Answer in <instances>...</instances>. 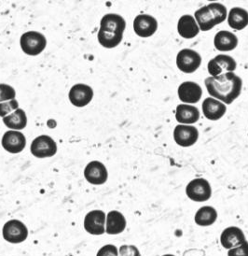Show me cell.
I'll return each mask as SVG.
<instances>
[{
    "label": "cell",
    "instance_id": "6da1fadb",
    "mask_svg": "<svg viewBox=\"0 0 248 256\" xmlns=\"http://www.w3.org/2000/svg\"><path fill=\"white\" fill-rule=\"evenodd\" d=\"M208 94L216 100L232 104L241 94V78L234 72H225L217 77H209L205 80Z\"/></svg>",
    "mask_w": 248,
    "mask_h": 256
},
{
    "label": "cell",
    "instance_id": "7a4b0ae2",
    "mask_svg": "<svg viewBox=\"0 0 248 256\" xmlns=\"http://www.w3.org/2000/svg\"><path fill=\"white\" fill-rule=\"evenodd\" d=\"M20 44L21 50L25 54L35 56L40 54L46 48L47 40L39 32L29 31L21 35Z\"/></svg>",
    "mask_w": 248,
    "mask_h": 256
},
{
    "label": "cell",
    "instance_id": "3957f363",
    "mask_svg": "<svg viewBox=\"0 0 248 256\" xmlns=\"http://www.w3.org/2000/svg\"><path fill=\"white\" fill-rule=\"evenodd\" d=\"M188 198L195 202H206L212 196V189L209 182L204 178H194L186 187Z\"/></svg>",
    "mask_w": 248,
    "mask_h": 256
},
{
    "label": "cell",
    "instance_id": "277c9868",
    "mask_svg": "<svg viewBox=\"0 0 248 256\" xmlns=\"http://www.w3.org/2000/svg\"><path fill=\"white\" fill-rule=\"evenodd\" d=\"M2 234L6 242L18 244L26 240L28 236V229L21 220H10L4 224Z\"/></svg>",
    "mask_w": 248,
    "mask_h": 256
},
{
    "label": "cell",
    "instance_id": "5b68a950",
    "mask_svg": "<svg viewBox=\"0 0 248 256\" xmlns=\"http://www.w3.org/2000/svg\"><path fill=\"white\" fill-rule=\"evenodd\" d=\"M30 150L36 158L51 157L56 154L57 144L49 136H39L33 140Z\"/></svg>",
    "mask_w": 248,
    "mask_h": 256
},
{
    "label": "cell",
    "instance_id": "8992f818",
    "mask_svg": "<svg viewBox=\"0 0 248 256\" xmlns=\"http://www.w3.org/2000/svg\"><path fill=\"white\" fill-rule=\"evenodd\" d=\"M202 64V57L197 52L191 49L181 50L177 56V68L184 73L196 72Z\"/></svg>",
    "mask_w": 248,
    "mask_h": 256
},
{
    "label": "cell",
    "instance_id": "52a82bcc",
    "mask_svg": "<svg viewBox=\"0 0 248 256\" xmlns=\"http://www.w3.org/2000/svg\"><path fill=\"white\" fill-rule=\"evenodd\" d=\"M106 214L103 210H92L86 214L84 228L91 235H103L106 232Z\"/></svg>",
    "mask_w": 248,
    "mask_h": 256
},
{
    "label": "cell",
    "instance_id": "ba28073f",
    "mask_svg": "<svg viewBox=\"0 0 248 256\" xmlns=\"http://www.w3.org/2000/svg\"><path fill=\"white\" fill-rule=\"evenodd\" d=\"M198 129L192 126L179 124L174 130V140L181 147H191L197 142Z\"/></svg>",
    "mask_w": 248,
    "mask_h": 256
},
{
    "label": "cell",
    "instance_id": "9c48e42d",
    "mask_svg": "<svg viewBox=\"0 0 248 256\" xmlns=\"http://www.w3.org/2000/svg\"><path fill=\"white\" fill-rule=\"evenodd\" d=\"M1 144L9 154H20L25 148L26 138L21 132L9 130L3 136Z\"/></svg>",
    "mask_w": 248,
    "mask_h": 256
},
{
    "label": "cell",
    "instance_id": "30bf717a",
    "mask_svg": "<svg viewBox=\"0 0 248 256\" xmlns=\"http://www.w3.org/2000/svg\"><path fill=\"white\" fill-rule=\"evenodd\" d=\"M84 177L91 184L102 185L106 184L108 178V172L105 164L99 161H92L86 166Z\"/></svg>",
    "mask_w": 248,
    "mask_h": 256
},
{
    "label": "cell",
    "instance_id": "8fae6325",
    "mask_svg": "<svg viewBox=\"0 0 248 256\" xmlns=\"http://www.w3.org/2000/svg\"><path fill=\"white\" fill-rule=\"evenodd\" d=\"M68 98L72 105H74L75 107H85L92 101L93 90L92 87L87 84H78L71 88Z\"/></svg>",
    "mask_w": 248,
    "mask_h": 256
},
{
    "label": "cell",
    "instance_id": "7c38bea8",
    "mask_svg": "<svg viewBox=\"0 0 248 256\" xmlns=\"http://www.w3.org/2000/svg\"><path fill=\"white\" fill-rule=\"evenodd\" d=\"M236 61L233 57L220 54L209 61L207 68L212 77H217L222 74V72H234L236 70Z\"/></svg>",
    "mask_w": 248,
    "mask_h": 256
},
{
    "label": "cell",
    "instance_id": "4fadbf2b",
    "mask_svg": "<svg viewBox=\"0 0 248 256\" xmlns=\"http://www.w3.org/2000/svg\"><path fill=\"white\" fill-rule=\"evenodd\" d=\"M246 242L247 238L243 230L237 226L225 228L220 235V243L224 249H234Z\"/></svg>",
    "mask_w": 248,
    "mask_h": 256
},
{
    "label": "cell",
    "instance_id": "5bb4252c",
    "mask_svg": "<svg viewBox=\"0 0 248 256\" xmlns=\"http://www.w3.org/2000/svg\"><path fill=\"white\" fill-rule=\"evenodd\" d=\"M158 29V22L152 16L140 14L135 17L134 21V30L137 36L149 38L155 34Z\"/></svg>",
    "mask_w": 248,
    "mask_h": 256
},
{
    "label": "cell",
    "instance_id": "9a60e30c",
    "mask_svg": "<svg viewBox=\"0 0 248 256\" xmlns=\"http://www.w3.org/2000/svg\"><path fill=\"white\" fill-rule=\"evenodd\" d=\"M125 28H126V22L123 19V17L115 14H108L105 15L100 22L99 30L106 33L123 35Z\"/></svg>",
    "mask_w": 248,
    "mask_h": 256
},
{
    "label": "cell",
    "instance_id": "2e32d148",
    "mask_svg": "<svg viewBox=\"0 0 248 256\" xmlns=\"http://www.w3.org/2000/svg\"><path fill=\"white\" fill-rule=\"evenodd\" d=\"M179 100L184 103L194 104L201 100L203 90L201 86L193 82H185L178 87Z\"/></svg>",
    "mask_w": 248,
    "mask_h": 256
},
{
    "label": "cell",
    "instance_id": "e0dca14e",
    "mask_svg": "<svg viewBox=\"0 0 248 256\" xmlns=\"http://www.w3.org/2000/svg\"><path fill=\"white\" fill-rule=\"evenodd\" d=\"M127 226V222L124 215L118 212L112 210L106 215V233L108 235L121 234Z\"/></svg>",
    "mask_w": 248,
    "mask_h": 256
},
{
    "label": "cell",
    "instance_id": "ac0fdd59",
    "mask_svg": "<svg viewBox=\"0 0 248 256\" xmlns=\"http://www.w3.org/2000/svg\"><path fill=\"white\" fill-rule=\"evenodd\" d=\"M203 112L206 118L211 121H218L226 114L225 104L212 98H207L203 103Z\"/></svg>",
    "mask_w": 248,
    "mask_h": 256
},
{
    "label": "cell",
    "instance_id": "d6986e66",
    "mask_svg": "<svg viewBox=\"0 0 248 256\" xmlns=\"http://www.w3.org/2000/svg\"><path fill=\"white\" fill-rule=\"evenodd\" d=\"M177 31L184 38H193L200 32L197 22L192 15H183L177 24Z\"/></svg>",
    "mask_w": 248,
    "mask_h": 256
},
{
    "label": "cell",
    "instance_id": "ffe728a7",
    "mask_svg": "<svg viewBox=\"0 0 248 256\" xmlns=\"http://www.w3.org/2000/svg\"><path fill=\"white\" fill-rule=\"evenodd\" d=\"M215 47L220 52L233 50L238 45V38L234 33L229 31H220L214 38Z\"/></svg>",
    "mask_w": 248,
    "mask_h": 256
},
{
    "label": "cell",
    "instance_id": "44dd1931",
    "mask_svg": "<svg viewBox=\"0 0 248 256\" xmlns=\"http://www.w3.org/2000/svg\"><path fill=\"white\" fill-rule=\"evenodd\" d=\"M176 119L180 124H194L198 122L200 119V112L196 107L181 104L177 107Z\"/></svg>",
    "mask_w": 248,
    "mask_h": 256
},
{
    "label": "cell",
    "instance_id": "7402d4cb",
    "mask_svg": "<svg viewBox=\"0 0 248 256\" xmlns=\"http://www.w3.org/2000/svg\"><path fill=\"white\" fill-rule=\"evenodd\" d=\"M218 219V212L211 206H202L194 216V222L199 226L208 228L216 222Z\"/></svg>",
    "mask_w": 248,
    "mask_h": 256
},
{
    "label": "cell",
    "instance_id": "603a6c76",
    "mask_svg": "<svg viewBox=\"0 0 248 256\" xmlns=\"http://www.w3.org/2000/svg\"><path fill=\"white\" fill-rule=\"evenodd\" d=\"M229 26L232 28L242 30L248 26V12L242 8H234L231 10L228 17Z\"/></svg>",
    "mask_w": 248,
    "mask_h": 256
},
{
    "label": "cell",
    "instance_id": "cb8c5ba5",
    "mask_svg": "<svg viewBox=\"0 0 248 256\" xmlns=\"http://www.w3.org/2000/svg\"><path fill=\"white\" fill-rule=\"evenodd\" d=\"M3 122L9 129L21 130L25 128L27 124V117L23 110L18 108L15 110L14 112L8 114L7 116L4 117Z\"/></svg>",
    "mask_w": 248,
    "mask_h": 256
},
{
    "label": "cell",
    "instance_id": "d4e9b609",
    "mask_svg": "<svg viewBox=\"0 0 248 256\" xmlns=\"http://www.w3.org/2000/svg\"><path fill=\"white\" fill-rule=\"evenodd\" d=\"M194 16V19L197 22L199 28L202 31H208L216 26L214 16L207 6L201 8L195 12Z\"/></svg>",
    "mask_w": 248,
    "mask_h": 256
},
{
    "label": "cell",
    "instance_id": "484cf974",
    "mask_svg": "<svg viewBox=\"0 0 248 256\" xmlns=\"http://www.w3.org/2000/svg\"><path fill=\"white\" fill-rule=\"evenodd\" d=\"M123 35L121 34H111V33H106L99 30L97 34V38L100 44L105 47L106 49H112L117 47L122 40Z\"/></svg>",
    "mask_w": 248,
    "mask_h": 256
},
{
    "label": "cell",
    "instance_id": "4316f807",
    "mask_svg": "<svg viewBox=\"0 0 248 256\" xmlns=\"http://www.w3.org/2000/svg\"><path fill=\"white\" fill-rule=\"evenodd\" d=\"M207 7L212 12L214 19H215V22H216V26L220 24L226 20L227 8H226L224 5H222L220 3H211Z\"/></svg>",
    "mask_w": 248,
    "mask_h": 256
},
{
    "label": "cell",
    "instance_id": "83f0119b",
    "mask_svg": "<svg viewBox=\"0 0 248 256\" xmlns=\"http://www.w3.org/2000/svg\"><path fill=\"white\" fill-rule=\"evenodd\" d=\"M15 96L16 92L13 87L5 84H0V103H3V101L15 100Z\"/></svg>",
    "mask_w": 248,
    "mask_h": 256
},
{
    "label": "cell",
    "instance_id": "f1b7e54d",
    "mask_svg": "<svg viewBox=\"0 0 248 256\" xmlns=\"http://www.w3.org/2000/svg\"><path fill=\"white\" fill-rule=\"evenodd\" d=\"M19 108V103L16 100H10L5 103H0V117L4 118L9 114L10 112Z\"/></svg>",
    "mask_w": 248,
    "mask_h": 256
},
{
    "label": "cell",
    "instance_id": "f546056e",
    "mask_svg": "<svg viewBox=\"0 0 248 256\" xmlns=\"http://www.w3.org/2000/svg\"><path fill=\"white\" fill-rule=\"evenodd\" d=\"M119 256H141V254L135 245H122L119 249Z\"/></svg>",
    "mask_w": 248,
    "mask_h": 256
},
{
    "label": "cell",
    "instance_id": "4dcf8cb0",
    "mask_svg": "<svg viewBox=\"0 0 248 256\" xmlns=\"http://www.w3.org/2000/svg\"><path fill=\"white\" fill-rule=\"evenodd\" d=\"M96 256H119V249L112 244H107L99 249Z\"/></svg>",
    "mask_w": 248,
    "mask_h": 256
},
{
    "label": "cell",
    "instance_id": "1f68e13d",
    "mask_svg": "<svg viewBox=\"0 0 248 256\" xmlns=\"http://www.w3.org/2000/svg\"><path fill=\"white\" fill-rule=\"evenodd\" d=\"M228 256H248V242H244L242 245L229 250Z\"/></svg>",
    "mask_w": 248,
    "mask_h": 256
},
{
    "label": "cell",
    "instance_id": "d6a6232c",
    "mask_svg": "<svg viewBox=\"0 0 248 256\" xmlns=\"http://www.w3.org/2000/svg\"><path fill=\"white\" fill-rule=\"evenodd\" d=\"M174 256V254H163V256Z\"/></svg>",
    "mask_w": 248,
    "mask_h": 256
}]
</instances>
